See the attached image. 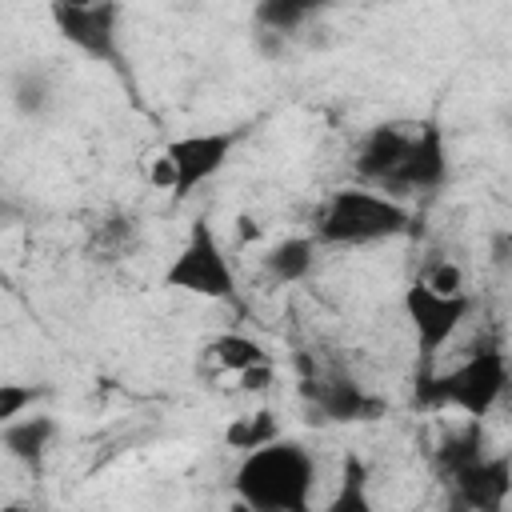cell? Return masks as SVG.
I'll use <instances>...</instances> for the list:
<instances>
[{"mask_svg": "<svg viewBox=\"0 0 512 512\" xmlns=\"http://www.w3.org/2000/svg\"><path fill=\"white\" fill-rule=\"evenodd\" d=\"M240 380H244V388H248V392H260V388H268V384H272V364L248 368V372H244Z\"/></svg>", "mask_w": 512, "mask_h": 512, "instance_id": "cell-21", "label": "cell"}, {"mask_svg": "<svg viewBox=\"0 0 512 512\" xmlns=\"http://www.w3.org/2000/svg\"><path fill=\"white\" fill-rule=\"evenodd\" d=\"M416 128H420V120H388V124L368 128V136L360 140L356 160H352L356 176L368 184H380L388 192V184L396 180V172L416 140Z\"/></svg>", "mask_w": 512, "mask_h": 512, "instance_id": "cell-8", "label": "cell"}, {"mask_svg": "<svg viewBox=\"0 0 512 512\" xmlns=\"http://www.w3.org/2000/svg\"><path fill=\"white\" fill-rule=\"evenodd\" d=\"M312 12H316V4H304V0H264V4H256V24H260V32L288 36V32H296Z\"/></svg>", "mask_w": 512, "mask_h": 512, "instance_id": "cell-17", "label": "cell"}, {"mask_svg": "<svg viewBox=\"0 0 512 512\" xmlns=\"http://www.w3.org/2000/svg\"><path fill=\"white\" fill-rule=\"evenodd\" d=\"M316 488V460L296 440H272L256 452H244L232 492L236 500L252 504L256 512H312Z\"/></svg>", "mask_w": 512, "mask_h": 512, "instance_id": "cell-1", "label": "cell"}, {"mask_svg": "<svg viewBox=\"0 0 512 512\" xmlns=\"http://www.w3.org/2000/svg\"><path fill=\"white\" fill-rule=\"evenodd\" d=\"M224 440H228L232 448H244V452H256V448H264V444H272V440H280V428H276V420H272V412H252V416H240L236 424H228V432H224Z\"/></svg>", "mask_w": 512, "mask_h": 512, "instance_id": "cell-18", "label": "cell"}, {"mask_svg": "<svg viewBox=\"0 0 512 512\" xmlns=\"http://www.w3.org/2000/svg\"><path fill=\"white\" fill-rule=\"evenodd\" d=\"M52 436H56V420H48V416H24V420L4 424V448L20 464H40Z\"/></svg>", "mask_w": 512, "mask_h": 512, "instance_id": "cell-13", "label": "cell"}, {"mask_svg": "<svg viewBox=\"0 0 512 512\" xmlns=\"http://www.w3.org/2000/svg\"><path fill=\"white\" fill-rule=\"evenodd\" d=\"M228 512H256V508H252V504H244V500H232V508H228Z\"/></svg>", "mask_w": 512, "mask_h": 512, "instance_id": "cell-23", "label": "cell"}, {"mask_svg": "<svg viewBox=\"0 0 512 512\" xmlns=\"http://www.w3.org/2000/svg\"><path fill=\"white\" fill-rule=\"evenodd\" d=\"M232 144H236L232 132H192L172 140L164 148V160L172 164V196H188L192 188L212 180L228 164Z\"/></svg>", "mask_w": 512, "mask_h": 512, "instance_id": "cell-7", "label": "cell"}, {"mask_svg": "<svg viewBox=\"0 0 512 512\" xmlns=\"http://www.w3.org/2000/svg\"><path fill=\"white\" fill-rule=\"evenodd\" d=\"M480 456H484V428H480V420H468L456 436H444V444L436 448V468L452 480L460 468H468Z\"/></svg>", "mask_w": 512, "mask_h": 512, "instance_id": "cell-14", "label": "cell"}, {"mask_svg": "<svg viewBox=\"0 0 512 512\" xmlns=\"http://www.w3.org/2000/svg\"><path fill=\"white\" fill-rule=\"evenodd\" d=\"M508 384H512L508 356L500 348H476L452 372L428 376L420 384V404H428V408H460V412H468V420H484L500 404Z\"/></svg>", "mask_w": 512, "mask_h": 512, "instance_id": "cell-3", "label": "cell"}, {"mask_svg": "<svg viewBox=\"0 0 512 512\" xmlns=\"http://www.w3.org/2000/svg\"><path fill=\"white\" fill-rule=\"evenodd\" d=\"M284 40H288V36H276V32H256V48H260L268 60H276V56H280Z\"/></svg>", "mask_w": 512, "mask_h": 512, "instance_id": "cell-22", "label": "cell"}, {"mask_svg": "<svg viewBox=\"0 0 512 512\" xmlns=\"http://www.w3.org/2000/svg\"><path fill=\"white\" fill-rule=\"evenodd\" d=\"M316 408L324 412V420L332 424H360V420H380L388 412V404L372 392H364L356 380L348 376H328L316 388Z\"/></svg>", "mask_w": 512, "mask_h": 512, "instance_id": "cell-11", "label": "cell"}, {"mask_svg": "<svg viewBox=\"0 0 512 512\" xmlns=\"http://www.w3.org/2000/svg\"><path fill=\"white\" fill-rule=\"evenodd\" d=\"M164 284L176 292H192V296H208V300H236V272L212 232V224L200 216L188 232V240L180 244V252L172 256V264L164 268Z\"/></svg>", "mask_w": 512, "mask_h": 512, "instance_id": "cell-5", "label": "cell"}, {"mask_svg": "<svg viewBox=\"0 0 512 512\" xmlns=\"http://www.w3.org/2000/svg\"><path fill=\"white\" fill-rule=\"evenodd\" d=\"M324 512H376V504H372V496H368V472H364L360 456H344L340 488H336V496L324 504Z\"/></svg>", "mask_w": 512, "mask_h": 512, "instance_id": "cell-15", "label": "cell"}, {"mask_svg": "<svg viewBox=\"0 0 512 512\" xmlns=\"http://www.w3.org/2000/svg\"><path fill=\"white\" fill-rule=\"evenodd\" d=\"M36 396H40V388H32V384H0V424L20 420V412L32 408Z\"/></svg>", "mask_w": 512, "mask_h": 512, "instance_id": "cell-19", "label": "cell"}, {"mask_svg": "<svg viewBox=\"0 0 512 512\" xmlns=\"http://www.w3.org/2000/svg\"><path fill=\"white\" fill-rule=\"evenodd\" d=\"M408 212L380 192L368 188H336L312 224V240L316 244H332V248H356V244H376V240H392L408 228Z\"/></svg>", "mask_w": 512, "mask_h": 512, "instance_id": "cell-2", "label": "cell"}, {"mask_svg": "<svg viewBox=\"0 0 512 512\" xmlns=\"http://www.w3.org/2000/svg\"><path fill=\"white\" fill-rule=\"evenodd\" d=\"M208 356L220 364V368H228V372H248V368H260V364H268V356H264V348L252 340V336H240V332H228V336H216L212 344H208Z\"/></svg>", "mask_w": 512, "mask_h": 512, "instance_id": "cell-16", "label": "cell"}, {"mask_svg": "<svg viewBox=\"0 0 512 512\" xmlns=\"http://www.w3.org/2000/svg\"><path fill=\"white\" fill-rule=\"evenodd\" d=\"M48 16L76 52H84L96 64H108L116 76L128 80L124 48H120V4L96 0V4H76V0H56L48 4Z\"/></svg>", "mask_w": 512, "mask_h": 512, "instance_id": "cell-4", "label": "cell"}, {"mask_svg": "<svg viewBox=\"0 0 512 512\" xmlns=\"http://www.w3.org/2000/svg\"><path fill=\"white\" fill-rule=\"evenodd\" d=\"M316 264V240L312 236H288L280 244L268 248L264 256V272L276 280V284H296L312 272Z\"/></svg>", "mask_w": 512, "mask_h": 512, "instance_id": "cell-12", "label": "cell"}, {"mask_svg": "<svg viewBox=\"0 0 512 512\" xmlns=\"http://www.w3.org/2000/svg\"><path fill=\"white\" fill-rule=\"evenodd\" d=\"M452 488L468 512H504L512 496V456H480L452 476Z\"/></svg>", "mask_w": 512, "mask_h": 512, "instance_id": "cell-10", "label": "cell"}, {"mask_svg": "<svg viewBox=\"0 0 512 512\" xmlns=\"http://www.w3.org/2000/svg\"><path fill=\"white\" fill-rule=\"evenodd\" d=\"M468 308H472V300L464 292L460 296H440L424 280H412L404 288V316L412 324V336H416V348H420L424 360H432L456 336V328L464 324Z\"/></svg>", "mask_w": 512, "mask_h": 512, "instance_id": "cell-6", "label": "cell"}, {"mask_svg": "<svg viewBox=\"0 0 512 512\" xmlns=\"http://www.w3.org/2000/svg\"><path fill=\"white\" fill-rule=\"evenodd\" d=\"M420 280H424L428 288H436L440 296H460V292H464V272H460L456 264H448V260H444V264H432L428 276H420Z\"/></svg>", "mask_w": 512, "mask_h": 512, "instance_id": "cell-20", "label": "cell"}, {"mask_svg": "<svg viewBox=\"0 0 512 512\" xmlns=\"http://www.w3.org/2000/svg\"><path fill=\"white\" fill-rule=\"evenodd\" d=\"M448 180V144H444V128L436 120H420L416 140L396 172V180L388 184V192H436Z\"/></svg>", "mask_w": 512, "mask_h": 512, "instance_id": "cell-9", "label": "cell"}]
</instances>
